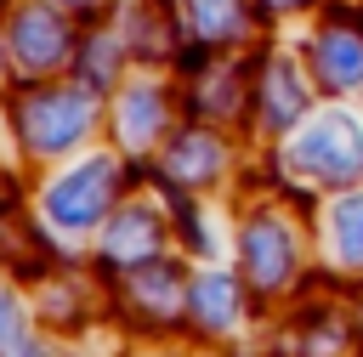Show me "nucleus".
Segmentation results:
<instances>
[{
  "label": "nucleus",
  "mask_w": 363,
  "mask_h": 357,
  "mask_svg": "<svg viewBox=\"0 0 363 357\" xmlns=\"http://www.w3.org/2000/svg\"><path fill=\"white\" fill-rule=\"evenodd\" d=\"M91 125V96L79 91H40L23 102V136L40 153H57L68 142H79V130Z\"/></svg>",
  "instance_id": "2"
},
{
  "label": "nucleus",
  "mask_w": 363,
  "mask_h": 357,
  "mask_svg": "<svg viewBox=\"0 0 363 357\" xmlns=\"http://www.w3.org/2000/svg\"><path fill=\"white\" fill-rule=\"evenodd\" d=\"M0 351L6 357H28V334H23V323H17V306L0 295Z\"/></svg>",
  "instance_id": "12"
},
{
  "label": "nucleus",
  "mask_w": 363,
  "mask_h": 357,
  "mask_svg": "<svg viewBox=\"0 0 363 357\" xmlns=\"http://www.w3.org/2000/svg\"><path fill=\"white\" fill-rule=\"evenodd\" d=\"M187 11H193V23H204L210 34H233V28H238V6H233V0H187Z\"/></svg>",
  "instance_id": "11"
},
{
  "label": "nucleus",
  "mask_w": 363,
  "mask_h": 357,
  "mask_svg": "<svg viewBox=\"0 0 363 357\" xmlns=\"http://www.w3.org/2000/svg\"><path fill=\"white\" fill-rule=\"evenodd\" d=\"M295 159H301L312 176H323V181H352V176L363 170V130H357L352 119L329 113V119H318V125L295 142Z\"/></svg>",
  "instance_id": "1"
},
{
  "label": "nucleus",
  "mask_w": 363,
  "mask_h": 357,
  "mask_svg": "<svg viewBox=\"0 0 363 357\" xmlns=\"http://www.w3.org/2000/svg\"><path fill=\"white\" fill-rule=\"evenodd\" d=\"M108 187H113V164L108 159H91L79 164L74 176H62L51 193H45V210L62 221V227H91L108 204Z\"/></svg>",
  "instance_id": "3"
},
{
  "label": "nucleus",
  "mask_w": 363,
  "mask_h": 357,
  "mask_svg": "<svg viewBox=\"0 0 363 357\" xmlns=\"http://www.w3.org/2000/svg\"><path fill=\"white\" fill-rule=\"evenodd\" d=\"M170 164H176V176H182V181H204V176L221 164V147H216L210 136H182V147H176V159H170Z\"/></svg>",
  "instance_id": "8"
},
{
  "label": "nucleus",
  "mask_w": 363,
  "mask_h": 357,
  "mask_svg": "<svg viewBox=\"0 0 363 357\" xmlns=\"http://www.w3.org/2000/svg\"><path fill=\"white\" fill-rule=\"evenodd\" d=\"M153 125H159V96H153V85H142L125 96V142H147Z\"/></svg>",
  "instance_id": "10"
},
{
  "label": "nucleus",
  "mask_w": 363,
  "mask_h": 357,
  "mask_svg": "<svg viewBox=\"0 0 363 357\" xmlns=\"http://www.w3.org/2000/svg\"><path fill=\"white\" fill-rule=\"evenodd\" d=\"M272 6H301V0H272Z\"/></svg>",
  "instance_id": "13"
},
{
  "label": "nucleus",
  "mask_w": 363,
  "mask_h": 357,
  "mask_svg": "<svg viewBox=\"0 0 363 357\" xmlns=\"http://www.w3.org/2000/svg\"><path fill=\"white\" fill-rule=\"evenodd\" d=\"M250 272H255V283H278L289 272V238L272 221L250 227Z\"/></svg>",
  "instance_id": "5"
},
{
  "label": "nucleus",
  "mask_w": 363,
  "mask_h": 357,
  "mask_svg": "<svg viewBox=\"0 0 363 357\" xmlns=\"http://www.w3.org/2000/svg\"><path fill=\"white\" fill-rule=\"evenodd\" d=\"M335 244H340V261L363 266V198H346L335 210Z\"/></svg>",
  "instance_id": "9"
},
{
  "label": "nucleus",
  "mask_w": 363,
  "mask_h": 357,
  "mask_svg": "<svg viewBox=\"0 0 363 357\" xmlns=\"http://www.w3.org/2000/svg\"><path fill=\"white\" fill-rule=\"evenodd\" d=\"M193 300H199V317L210 323V329H221V323H233V312H238V289L216 272V278H204L199 289H193Z\"/></svg>",
  "instance_id": "7"
},
{
  "label": "nucleus",
  "mask_w": 363,
  "mask_h": 357,
  "mask_svg": "<svg viewBox=\"0 0 363 357\" xmlns=\"http://www.w3.org/2000/svg\"><path fill=\"white\" fill-rule=\"evenodd\" d=\"M312 62H318V79H323V85L346 91V85L363 79V40H352V34H323V40L312 45Z\"/></svg>",
  "instance_id": "4"
},
{
  "label": "nucleus",
  "mask_w": 363,
  "mask_h": 357,
  "mask_svg": "<svg viewBox=\"0 0 363 357\" xmlns=\"http://www.w3.org/2000/svg\"><path fill=\"white\" fill-rule=\"evenodd\" d=\"M17 45H23L28 62H51V57H62V28H57V17H45L40 6L23 11V17H17Z\"/></svg>",
  "instance_id": "6"
}]
</instances>
